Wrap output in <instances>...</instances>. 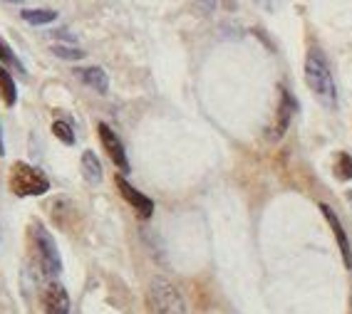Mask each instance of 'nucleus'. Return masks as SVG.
Wrapping results in <instances>:
<instances>
[{"mask_svg": "<svg viewBox=\"0 0 352 314\" xmlns=\"http://www.w3.org/2000/svg\"><path fill=\"white\" fill-rule=\"evenodd\" d=\"M305 82L313 89V95L325 104V107L335 109L338 107V87H335L333 72H330V64H327L325 55H322L318 47L308 52L305 57Z\"/></svg>", "mask_w": 352, "mask_h": 314, "instance_id": "obj_1", "label": "nucleus"}, {"mask_svg": "<svg viewBox=\"0 0 352 314\" xmlns=\"http://www.w3.org/2000/svg\"><path fill=\"white\" fill-rule=\"evenodd\" d=\"M30 245L32 255H35V263H38L40 272L45 277H57L63 272V260H60V250L55 245V238L50 235V230H45L43 226L30 228Z\"/></svg>", "mask_w": 352, "mask_h": 314, "instance_id": "obj_2", "label": "nucleus"}, {"mask_svg": "<svg viewBox=\"0 0 352 314\" xmlns=\"http://www.w3.org/2000/svg\"><path fill=\"white\" fill-rule=\"evenodd\" d=\"M10 191L20 198H32V195H45L50 191V181L43 171L35 166L18 161L10 169Z\"/></svg>", "mask_w": 352, "mask_h": 314, "instance_id": "obj_3", "label": "nucleus"}, {"mask_svg": "<svg viewBox=\"0 0 352 314\" xmlns=\"http://www.w3.org/2000/svg\"><path fill=\"white\" fill-rule=\"evenodd\" d=\"M149 302L157 314H186V302L182 292L164 277H154L149 285Z\"/></svg>", "mask_w": 352, "mask_h": 314, "instance_id": "obj_4", "label": "nucleus"}, {"mask_svg": "<svg viewBox=\"0 0 352 314\" xmlns=\"http://www.w3.org/2000/svg\"><path fill=\"white\" fill-rule=\"evenodd\" d=\"M97 134H100V141L107 151V156L112 158V164L117 166L120 171H129V158H126V151H124V144H122V138L114 134L112 126L107 124H100L97 126Z\"/></svg>", "mask_w": 352, "mask_h": 314, "instance_id": "obj_5", "label": "nucleus"}, {"mask_svg": "<svg viewBox=\"0 0 352 314\" xmlns=\"http://www.w3.org/2000/svg\"><path fill=\"white\" fill-rule=\"evenodd\" d=\"M114 183H117V189H120V193H122V198H124L129 206L137 210V215L139 218H151V213H154V201H151L149 195H144L142 191H137L132 186V183L126 181L124 176H117L114 178Z\"/></svg>", "mask_w": 352, "mask_h": 314, "instance_id": "obj_6", "label": "nucleus"}, {"mask_svg": "<svg viewBox=\"0 0 352 314\" xmlns=\"http://www.w3.org/2000/svg\"><path fill=\"white\" fill-rule=\"evenodd\" d=\"M45 314H69V295L60 282H47L43 289Z\"/></svg>", "mask_w": 352, "mask_h": 314, "instance_id": "obj_7", "label": "nucleus"}, {"mask_svg": "<svg viewBox=\"0 0 352 314\" xmlns=\"http://www.w3.org/2000/svg\"><path fill=\"white\" fill-rule=\"evenodd\" d=\"M320 210H322V215H325L327 226L333 228V235H335V240H338L340 252H342V263H345L347 270H352V247H350V240H347V232H345V228H342V223H340L338 213H335L327 203H320Z\"/></svg>", "mask_w": 352, "mask_h": 314, "instance_id": "obj_8", "label": "nucleus"}, {"mask_svg": "<svg viewBox=\"0 0 352 314\" xmlns=\"http://www.w3.org/2000/svg\"><path fill=\"white\" fill-rule=\"evenodd\" d=\"M75 75L80 77L87 87L95 89V92H100V95H107L109 80H107V72H104L102 67H80V69H75Z\"/></svg>", "mask_w": 352, "mask_h": 314, "instance_id": "obj_9", "label": "nucleus"}, {"mask_svg": "<svg viewBox=\"0 0 352 314\" xmlns=\"http://www.w3.org/2000/svg\"><path fill=\"white\" fill-rule=\"evenodd\" d=\"M293 109H296V101L288 92H280V107H278V121H276V132L271 134V138H280L285 134L290 124V117H293Z\"/></svg>", "mask_w": 352, "mask_h": 314, "instance_id": "obj_10", "label": "nucleus"}, {"mask_svg": "<svg viewBox=\"0 0 352 314\" xmlns=\"http://www.w3.org/2000/svg\"><path fill=\"white\" fill-rule=\"evenodd\" d=\"M0 99L6 101V107H13L18 101V87H15V80L6 69V64H0Z\"/></svg>", "mask_w": 352, "mask_h": 314, "instance_id": "obj_11", "label": "nucleus"}, {"mask_svg": "<svg viewBox=\"0 0 352 314\" xmlns=\"http://www.w3.org/2000/svg\"><path fill=\"white\" fill-rule=\"evenodd\" d=\"M82 176L87 178L89 183L102 181V164L100 158L95 156V151H85L82 154Z\"/></svg>", "mask_w": 352, "mask_h": 314, "instance_id": "obj_12", "label": "nucleus"}, {"mask_svg": "<svg viewBox=\"0 0 352 314\" xmlns=\"http://www.w3.org/2000/svg\"><path fill=\"white\" fill-rule=\"evenodd\" d=\"M20 18L30 23V25H50V23L57 20V10H43V8H38V10H23Z\"/></svg>", "mask_w": 352, "mask_h": 314, "instance_id": "obj_13", "label": "nucleus"}, {"mask_svg": "<svg viewBox=\"0 0 352 314\" xmlns=\"http://www.w3.org/2000/svg\"><path fill=\"white\" fill-rule=\"evenodd\" d=\"M0 60H3V64H6V67H15L18 72H23V75H25V67H23V62L18 60V55H15V52L10 50V45L3 43V40H0Z\"/></svg>", "mask_w": 352, "mask_h": 314, "instance_id": "obj_14", "label": "nucleus"}, {"mask_svg": "<svg viewBox=\"0 0 352 314\" xmlns=\"http://www.w3.org/2000/svg\"><path fill=\"white\" fill-rule=\"evenodd\" d=\"M335 173H338V178H342V181H350L352 178V156L350 154H338V161H335Z\"/></svg>", "mask_w": 352, "mask_h": 314, "instance_id": "obj_15", "label": "nucleus"}, {"mask_svg": "<svg viewBox=\"0 0 352 314\" xmlns=\"http://www.w3.org/2000/svg\"><path fill=\"white\" fill-rule=\"evenodd\" d=\"M52 134H55L63 144H67V146L75 144V132H72V126H69L67 121H55V124H52Z\"/></svg>", "mask_w": 352, "mask_h": 314, "instance_id": "obj_16", "label": "nucleus"}, {"mask_svg": "<svg viewBox=\"0 0 352 314\" xmlns=\"http://www.w3.org/2000/svg\"><path fill=\"white\" fill-rule=\"evenodd\" d=\"M52 52H55L60 60H82V57H85V50L72 47V45H52Z\"/></svg>", "mask_w": 352, "mask_h": 314, "instance_id": "obj_17", "label": "nucleus"}, {"mask_svg": "<svg viewBox=\"0 0 352 314\" xmlns=\"http://www.w3.org/2000/svg\"><path fill=\"white\" fill-rule=\"evenodd\" d=\"M285 0H258V5L263 8V10H268V13H273V10H278V8L283 5Z\"/></svg>", "mask_w": 352, "mask_h": 314, "instance_id": "obj_18", "label": "nucleus"}, {"mask_svg": "<svg viewBox=\"0 0 352 314\" xmlns=\"http://www.w3.org/2000/svg\"><path fill=\"white\" fill-rule=\"evenodd\" d=\"M3 151L6 149H3V134H0V156H3Z\"/></svg>", "mask_w": 352, "mask_h": 314, "instance_id": "obj_19", "label": "nucleus"}, {"mask_svg": "<svg viewBox=\"0 0 352 314\" xmlns=\"http://www.w3.org/2000/svg\"><path fill=\"white\" fill-rule=\"evenodd\" d=\"M8 3H23V0H8Z\"/></svg>", "mask_w": 352, "mask_h": 314, "instance_id": "obj_20", "label": "nucleus"}, {"mask_svg": "<svg viewBox=\"0 0 352 314\" xmlns=\"http://www.w3.org/2000/svg\"><path fill=\"white\" fill-rule=\"evenodd\" d=\"M350 314H352V295H350Z\"/></svg>", "mask_w": 352, "mask_h": 314, "instance_id": "obj_21", "label": "nucleus"}]
</instances>
